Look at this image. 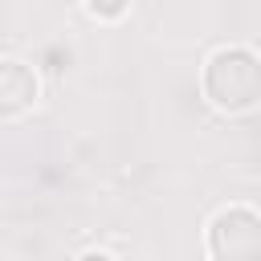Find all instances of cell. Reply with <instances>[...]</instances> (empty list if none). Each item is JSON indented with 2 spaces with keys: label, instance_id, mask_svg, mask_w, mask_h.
Segmentation results:
<instances>
[{
  "label": "cell",
  "instance_id": "obj_1",
  "mask_svg": "<svg viewBox=\"0 0 261 261\" xmlns=\"http://www.w3.org/2000/svg\"><path fill=\"white\" fill-rule=\"evenodd\" d=\"M200 82H204V98L216 110H228V114L253 110L261 102V57L245 45L216 49L208 57Z\"/></svg>",
  "mask_w": 261,
  "mask_h": 261
},
{
  "label": "cell",
  "instance_id": "obj_2",
  "mask_svg": "<svg viewBox=\"0 0 261 261\" xmlns=\"http://www.w3.org/2000/svg\"><path fill=\"white\" fill-rule=\"evenodd\" d=\"M208 257L212 261H261V212L245 204L220 208L208 224Z\"/></svg>",
  "mask_w": 261,
  "mask_h": 261
},
{
  "label": "cell",
  "instance_id": "obj_3",
  "mask_svg": "<svg viewBox=\"0 0 261 261\" xmlns=\"http://www.w3.org/2000/svg\"><path fill=\"white\" fill-rule=\"evenodd\" d=\"M33 102H37V73L24 61L4 57L0 61V118L24 114Z\"/></svg>",
  "mask_w": 261,
  "mask_h": 261
},
{
  "label": "cell",
  "instance_id": "obj_4",
  "mask_svg": "<svg viewBox=\"0 0 261 261\" xmlns=\"http://www.w3.org/2000/svg\"><path fill=\"white\" fill-rule=\"evenodd\" d=\"M77 261H110V257H106V253H82Z\"/></svg>",
  "mask_w": 261,
  "mask_h": 261
}]
</instances>
